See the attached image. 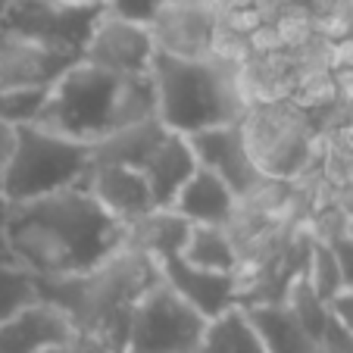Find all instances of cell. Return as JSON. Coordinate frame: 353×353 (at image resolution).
<instances>
[{"instance_id":"1","label":"cell","mask_w":353,"mask_h":353,"mask_svg":"<svg viewBox=\"0 0 353 353\" xmlns=\"http://www.w3.org/2000/svg\"><path fill=\"white\" fill-rule=\"evenodd\" d=\"M10 247L16 266L34 279H69L125 247V225L103 213L85 188L13 203Z\"/></svg>"},{"instance_id":"2","label":"cell","mask_w":353,"mask_h":353,"mask_svg":"<svg viewBox=\"0 0 353 353\" xmlns=\"http://www.w3.org/2000/svg\"><path fill=\"white\" fill-rule=\"evenodd\" d=\"M150 119H157V88L150 75L119 79L79 60L50 85L34 125L91 147Z\"/></svg>"},{"instance_id":"3","label":"cell","mask_w":353,"mask_h":353,"mask_svg":"<svg viewBox=\"0 0 353 353\" xmlns=\"http://www.w3.org/2000/svg\"><path fill=\"white\" fill-rule=\"evenodd\" d=\"M160 281V266L138 250H116L110 260L69 279H38V300L57 307L75 332L100 338L122 353L138 300Z\"/></svg>"},{"instance_id":"4","label":"cell","mask_w":353,"mask_h":353,"mask_svg":"<svg viewBox=\"0 0 353 353\" xmlns=\"http://www.w3.org/2000/svg\"><path fill=\"white\" fill-rule=\"evenodd\" d=\"M150 79L157 88V119L185 138L241 122L250 107V91L234 57L179 60L157 54Z\"/></svg>"},{"instance_id":"5","label":"cell","mask_w":353,"mask_h":353,"mask_svg":"<svg viewBox=\"0 0 353 353\" xmlns=\"http://www.w3.org/2000/svg\"><path fill=\"white\" fill-rule=\"evenodd\" d=\"M88 169H91L88 144L60 138L38 125H22L16 128L13 157L0 181V194L10 203H28L47 194L81 188Z\"/></svg>"},{"instance_id":"6","label":"cell","mask_w":353,"mask_h":353,"mask_svg":"<svg viewBox=\"0 0 353 353\" xmlns=\"http://www.w3.org/2000/svg\"><path fill=\"white\" fill-rule=\"evenodd\" d=\"M210 322L163 279L138 300L122 353H197Z\"/></svg>"},{"instance_id":"7","label":"cell","mask_w":353,"mask_h":353,"mask_svg":"<svg viewBox=\"0 0 353 353\" xmlns=\"http://www.w3.org/2000/svg\"><path fill=\"white\" fill-rule=\"evenodd\" d=\"M250 157L266 179H291L307 166V116L281 100H250L244 119Z\"/></svg>"},{"instance_id":"8","label":"cell","mask_w":353,"mask_h":353,"mask_svg":"<svg viewBox=\"0 0 353 353\" xmlns=\"http://www.w3.org/2000/svg\"><path fill=\"white\" fill-rule=\"evenodd\" d=\"M100 16L103 7H75L60 0H10L0 28L81 60V50Z\"/></svg>"},{"instance_id":"9","label":"cell","mask_w":353,"mask_h":353,"mask_svg":"<svg viewBox=\"0 0 353 353\" xmlns=\"http://www.w3.org/2000/svg\"><path fill=\"white\" fill-rule=\"evenodd\" d=\"M154 57H157V47H154V38H150V28L125 22L119 16H110L107 10L97 19L85 50H81V63L100 69V72L119 75V79L150 75Z\"/></svg>"},{"instance_id":"10","label":"cell","mask_w":353,"mask_h":353,"mask_svg":"<svg viewBox=\"0 0 353 353\" xmlns=\"http://www.w3.org/2000/svg\"><path fill=\"white\" fill-rule=\"evenodd\" d=\"M188 141H191V150L197 157V166L219 175L238 200H247L250 194H256L269 181L263 175V169L256 166V160L250 157L247 134L241 122L191 134Z\"/></svg>"},{"instance_id":"11","label":"cell","mask_w":353,"mask_h":353,"mask_svg":"<svg viewBox=\"0 0 353 353\" xmlns=\"http://www.w3.org/2000/svg\"><path fill=\"white\" fill-rule=\"evenodd\" d=\"M157 54L179 57V60H203L213 57L219 38V13L213 3H179L166 0L150 22Z\"/></svg>"},{"instance_id":"12","label":"cell","mask_w":353,"mask_h":353,"mask_svg":"<svg viewBox=\"0 0 353 353\" xmlns=\"http://www.w3.org/2000/svg\"><path fill=\"white\" fill-rule=\"evenodd\" d=\"M75 63H79V57L0 28V91L50 88Z\"/></svg>"},{"instance_id":"13","label":"cell","mask_w":353,"mask_h":353,"mask_svg":"<svg viewBox=\"0 0 353 353\" xmlns=\"http://www.w3.org/2000/svg\"><path fill=\"white\" fill-rule=\"evenodd\" d=\"M160 279L207 322L219 319L232 307H241V294H244L241 275L207 272V269L185 263L181 256H169L160 263Z\"/></svg>"},{"instance_id":"14","label":"cell","mask_w":353,"mask_h":353,"mask_svg":"<svg viewBox=\"0 0 353 353\" xmlns=\"http://www.w3.org/2000/svg\"><path fill=\"white\" fill-rule=\"evenodd\" d=\"M88 194L97 200L103 213H110L116 222L128 225V222L141 219V216L154 213V197L147 188L144 175L138 169L125 166H91L81 181Z\"/></svg>"},{"instance_id":"15","label":"cell","mask_w":353,"mask_h":353,"mask_svg":"<svg viewBox=\"0 0 353 353\" xmlns=\"http://www.w3.org/2000/svg\"><path fill=\"white\" fill-rule=\"evenodd\" d=\"M75 328L57 307L34 300L7 322H0V353H38L57 341L69 338Z\"/></svg>"},{"instance_id":"16","label":"cell","mask_w":353,"mask_h":353,"mask_svg":"<svg viewBox=\"0 0 353 353\" xmlns=\"http://www.w3.org/2000/svg\"><path fill=\"white\" fill-rule=\"evenodd\" d=\"M241 200L232 194V188L219 179V175L200 169L185 181L179 197L172 200V213L181 216L188 225H222L234 219Z\"/></svg>"},{"instance_id":"17","label":"cell","mask_w":353,"mask_h":353,"mask_svg":"<svg viewBox=\"0 0 353 353\" xmlns=\"http://www.w3.org/2000/svg\"><path fill=\"white\" fill-rule=\"evenodd\" d=\"M194 172H197V157H194V150H191V141L175 132L166 134V141L157 147V154L141 169L157 210L172 207V200L179 197V191L185 188V181L191 179Z\"/></svg>"},{"instance_id":"18","label":"cell","mask_w":353,"mask_h":353,"mask_svg":"<svg viewBox=\"0 0 353 353\" xmlns=\"http://www.w3.org/2000/svg\"><path fill=\"white\" fill-rule=\"evenodd\" d=\"M244 313L269 353H322L281 300H250Z\"/></svg>"},{"instance_id":"19","label":"cell","mask_w":353,"mask_h":353,"mask_svg":"<svg viewBox=\"0 0 353 353\" xmlns=\"http://www.w3.org/2000/svg\"><path fill=\"white\" fill-rule=\"evenodd\" d=\"M166 134L169 128L160 119L122 128V132L91 144V166H125L141 172L147 166V160L157 154V147L166 141Z\"/></svg>"},{"instance_id":"20","label":"cell","mask_w":353,"mask_h":353,"mask_svg":"<svg viewBox=\"0 0 353 353\" xmlns=\"http://www.w3.org/2000/svg\"><path fill=\"white\" fill-rule=\"evenodd\" d=\"M188 232H191V225L181 216H175L172 210H154V213L125 225V247L150 256L160 266L169 256H181Z\"/></svg>"},{"instance_id":"21","label":"cell","mask_w":353,"mask_h":353,"mask_svg":"<svg viewBox=\"0 0 353 353\" xmlns=\"http://www.w3.org/2000/svg\"><path fill=\"white\" fill-rule=\"evenodd\" d=\"M181 260L207 272L241 275V254L228 228L222 225H191L181 250Z\"/></svg>"},{"instance_id":"22","label":"cell","mask_w":353,"mask_h":353,"mask_svg":"<svg viewBox=\"0 0 353 353\" xmlns=\"http://www.w3.org/2000/svg\"><path fill=\"white\" fill-rule=\"evenodd\" d=\"M197 353H269L256 328L250 325L244 307H232L207 325L203 344Z\"/></svg>"},{"instance_id":"23","label":"cell","mask_w":353,"mask_h":353,"mask_svg":"<svg viewBox=\"0 0 353 353\" xmlns=\"http://www.w3.org/2000/svg\"><path fill=\"white\" fill-rule=\"evenodd\" d=\"M303 279L313 288V294L328 303L334 294L344 291L341 285V272H338V260H334V250L328 241L322 238H310V250H307V263H303Z\"/></svg>"},{"instance_id":"24","label":"cell","mask_w":353,"mask_h":353,"mask_svg":"<svg viewBox=\"0 0 353 353\" xmlns=\"http://www.w3.org/2000/svg\"><path fill=\"white\" fill-rule=\"evenodd\" d=\"M38 300V279L19 266H0V322Z\"/></svg>"},{"instance_id":"25","label":"cell","mask_w":353,"mask_h":353,"mask_svg":"<svg viewBox=\"0 0 353 353\" xmlns=\"http://www.w3.org/2000/svg\"><path fill=\"white\" fill-rule=\"evenodd\" d=\"M50 88H22V91H0V122L10 128L34 125L44 110Z\"/></svg>"},{"instance_id":"26","label":"cell","mask_w":353,"mask_h":353,"mask_svg":"<svg viewBox=\"0 0 353 353\" xmlns=\"http://www.w3.org/2000/svg\"><path fill=\"white\" fill-rule=\"evenodd\" d=\"M163 3H166V0H103V10H107L110 16L134 22V26H150Z\"/></svg>"},{"instance_id":"27","label":"cell","mask_w":353,"mask_h":353,"mask_svg":"<svg viewBox=\"0 0 353 353\" xmlns=\"http://www.w3.org/2000/svg\"><path fill=\"white\" fill-rule=\"evenodd\" d=\"M38 353H113V350H110L100 338H94V334L72 332L69 338L57 341V344L44 347V350H38Z\"/></svg>"},{"instance_id":"28","label":"cell","mask_w":353,"mask_h":353,"mask_svg":"<svg viewBox=\"0 0 353 353\" xmlns=\"http://www.w3.org/2000/svg\"><path fill=\"white\" fill-rule=\"evenodd\" d=\"M328 244H332L334 260H338L341 285H344V291H353V238H347V234H334Z\"/></svg>"},{"instance_id":"29","label":"cell","mask_w":353,"mask_h":353,"mask_svg":"<svg viewBox=\"0 0 353 353\" xmlns=\"http://www.w3.org/2000/svg\"><path fill=\"white\" fill-rule=\"evenodd\" d=\"M325 307H328V316H332V322H338V325L353 338V291L334 294Z\"/></svg>"},{"instance_id":"30","label":"cell","mask_w":353,"mask_h":353,"mask_svg":"<svg viewBox=\"0 0 353 353\" xmlns=\"http://www.w3.org/2000/svg\"><path fill=\"white\" fill-rule=\"evenodd\" d=\"M10 213H13V203L0 194V266H16L13 247H10Z\"/></svg>"},{"instance_id":"31","label":"cell","mask_w":353,"mask_h":353,"mask_svg":"<svg viewBox=\"0 0 353 353\" xmlns=\"http://www.w3.org/2000/svg\"><path fill=\"white\" fill-rule=\"evenodd\" d=\"M13 144H16V128H10V125L0 122V181H3L10 157H13Z\"/></svg>"},{"instance_id":"32","label":"cell","mask_w":353,"mask_h":353,"mask_svg":"<svg viewBox=\"0 0 353 353\" xmlns=\"http://www.w3.org/2000/svg\"><path fill=\"white\" fill-rule=\"evenodd\" d=\"M60 3H75V7H103V0H60Z\"/></svg>"},{"instance_id":"33","label":"cell","mask_w":353,"mask_h":353,"mask_svg":"<svg viewBox=\"0 0 353 353\" xmlns=\"http://www.w3.org/2000/svg\"><path fill=\"white\" fill-rule=\"evenodd\" d=\"M344 234L347 238H353V210L347 213V222H344Z\"/></svg>"},{"instance_id":"34","label":"cell","mask_w":353,"mask_h":353,"mask_svg":"<svg viewBox=\"0 0 353 353\" xmlns=\"http://www.w3.org/2000/svg\"><path fill=\"white\" fill-rule=\"evenodd\" d=\"M7 7H10V0H0V19H3V13H7Z\"/></svg>"}]
</instances>
